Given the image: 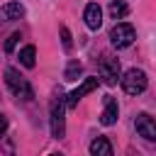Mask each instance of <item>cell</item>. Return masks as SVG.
<instances>
[{
    "instance_id": "7a4b0ae2",
    "label": "cell",
    "mask_w": 156,
    "mask_h": 156,
    "mask_svg": "<svg viewBox=\"0 0 156 156\" xmlns=\"http://www.w3.org/2000/svg\"><path fill=\"white\" fill-rule=\"evenodd\" d=\"M5 83H7V88L12 90V95L20 98V100H24V102H29V100L34 98L32 85L27 83V78H24L17 68H5Z\"/></svg>"
},
{
    "instance_id": "2e32d148",
    "label": "cell",
    "mask_w": 156,
    "mask_h": 156,
    "mask_svg": "<svg viewBox=\"0 0 156 156\" xmlns=\"http://www.w3.org/2000/svg\"><path fill=\"white\" fill-rule=\"evenodd\" d=\"M20 39H22V37H20V32H12V34H10V37H7V41H5V51H7V54H12V51H15V46H17V41H20Z\"/></svg>"
},
{
    "instance_id": "4fadbf2b",
    "label": "cell",
    "mask_w": 156,
    "mask_h": 156,
    "mask_svg": "<svg viewBox=\"0 0 156 156\" xmlns=\"http://www.w3.org/2000/svg\"><path fill=\"white\" fill-rule=\"evenodd\" d=\"M110 15H112V20H124L129 15V5L124 0H112L110 2Z\"/></svg>"
},
{
    "instance_id": "5bb4252c",
    "label": "cell",
    "mask_w": 156,
    "mask_h": 156,
    "mask_svg": "<svg viewBox=\"0 0 156 156\" xmlns=\"http://www.w3.org/2000/svg\"><path fill=\"white\" fill-rule=\"evenodd\" d=\"M80 61H68V66H66V73H63V78L66 80H78V76H80Z\"/></svg>"
},
{
    "instance_id": "6da1fadb",
    "label": "cell",
    "mask_w": 156,
    "mask_h": 156,
    "mask_svg": "<svg viewBox=\"0 0 156 156\" xmlns=\"http://www.w3.org/2000/svg\"><path fill=\"white\" fill-rule=\"evenodd\" d=\"M66 95L58 93L49 102V124H51V136L63 139L66 136Z\"/></svg>"
},
{
    "instance_id": "ba28073f",
    "label": "cell",
    "mask_w": 156,
    "mask_h": 156,
    "mask_svg": "<svg viewBox=\"0 0 156 156\" xmlns=\"http://www.w3.org/2000/svg\"><path fill=\"white\" fill-rule=\"evenodd\" d=\"M83 20H85V27L88 29L98 32L100 24H102V10H100V5L98 2H88L85 10H83Z\"/></svg>"
},
{
    "instance_id": "8992f818",
    "label": "cell",
    "mask_w": 156,
    "mask_h": 156,
    "mask_svg": "<svg viewBox=\"0 0 156 156\" xmlns=\"http://www.w3.org/2000/svg\"><path fill=\"white\" fill-rule=\"evenodd\" d=\"M134 127H136V134L139 136H144L146 141H156V119L151 115H146V112L136 115Z\"/></svg>"
},
{
    "instance_id": "8fae6325",
    "label": "cell",
    "mask_w": 156,
    "mask_h": 156,
    "mask_svg": "<svg viewBox=\"0 0 156 156\" xmlns=\"http://www.w3.org/2000/svg\"><path fill=\"white\" fill-rule=\"evenodd\" d=\"M90 154L93 156H112V144L105 136H98L90 141Z\"/></svg>"
},
{
    "instance_id": "30bf717a",
    "label": "cell",
    "mask_w": 156,
    "mask_h": 156,
    "mask_svg": "<svg viewBox=\"0 0 156 156\" xmlns=\"http://www.w3.org/2000/svg\"><path fill=\"white\" fill-rule=\"evenodd\" d=\"M24 17V5L22 2H5L0 7V22H15Z\"/></svg>"
},
{
    "instance_id": "9c48e42d",
    "label": "cell",
    "mask_w": 156,
    "mask_h": 156,
    "mask_svg": "<svg viewBox=\"0 0 156 156\" xmlns=\"http://www.w3.org/2000/svg\"><path fill=\"white\" fill-rule=\"evenodd\" d=\"M119 117V107H117V100L112 95H105V110L100 112V124L102 127H112Z\"/></svg>"
},
{
    "instance_id": "e0dca14e",
    "label": "cell",
    "mask_w": 156,
    "mask_h": 156,
    "mask_svg": "<svg viewBox=\"0 0 156 156\" xmlns=\"http://www.w3.org/2000/svg\"><path fill=\"white\" fill-rule=\"evenodd\" d=\"M5 132H7V117H5L2 112H0V136H2Z\"/></svg>"
},
{
    "instance_id": "277c9868",
    "label": "cell",
    "mask_w": 156,
    "mask_h": 156,
    "mask_svg": "<svg viewBox=\"0 0 156 156\" xmlns=\"http://www.w3.org/2000/svg\"><path fill=\"white\" fill-rule=\"evenodd\" d=\"M134 39H136V29L129 22H117L110 32V41L115 49H127V46H132Z\"/></svg>"
},
{
    "instance_id": "9a60e30c",
    "label": "cell",
    "mask_w": 156,
    "mask_h": 156,
    "mask_svg": "<svg viewBox=\"0 0 156 156\" xmlns=\"http://www.w3.org/2000/svg\"><path fill=\"white\" fill-rule=\"evenodd\" d=\"M61 44H63L66 51H71V46H73V37H71L68 27H61Z\"/></svg>"
},
{
    "instance_id": "7c38bea8",
    "label": "cell",
    "mask_w": 156,
    "mask_h": 156,
    "mask_svg": "<svg viewBox=\"0 0 156 156\" xmlns=\"http://www.w3.org/2000/svg\"><path fill=\"white\" fill-rule=\"evenodd\" d=\"M20 63L24 66V68H34V63H37V49L32 46V44H27V46H22L20 49Z\"/></svg>"
},
{
    "instance_id": "52a82bcc",
    "label": "cell",
    "mask_w": 156,
    "mask_h": 156,
    "mask_svg": "<svg viewBox=\"0 0 156 156\" xmlns=\"http://www.w3.org/2000/svg\"><path fill=\"white\" fill-rule=\"evenodd\" d=\"M98 83H100L98 78H85V80H83V83H80V85L76 88V90H71V93L66 95V105H68V110H73V107L78 105V100H80L83 95L93 93V90L98 88Z\"/></svg>"
},
{
    "instance_id": "3957f363",
    "label": "cell",
    "mask_w": 156,
    "mask_h": 156,
    "mask_svg": "<svg viewBox=\"0 0 156 156\" xmlns=\"http://www.w3.org/2000/svg\"><path fill=\"white\" fill-rule=\"evenodd\" d=\"M119 83H122V90H124L127 95H139V93L146 90L149 78H146V73H144L141 68H129V71L119 78Z\"/></svg>"
},
{
    "instance_id": "5b68a950",
    "label": "cell",
    "mask_w": 156,
    "mask_h": 156,
    "mask_svg": "<svg viewBox=\"0 0 156 156\" xmlns=\"http://www.w3.org/2000/svg\"><path fill=\"white\" fill-rule=\"evenodd\" d=\"M100 78L107 83V85H117L119 80V61L110 54H105L100 58Z\"/></svg>"
}]
</instances>
